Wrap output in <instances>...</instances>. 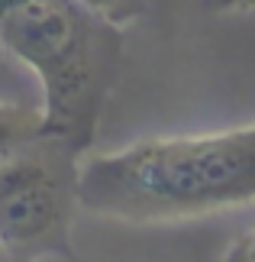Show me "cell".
I'll use <instances>...</instances> for the list:
<instances>
[{"instance_id": "6da1fadb", "label": "cell", "mask_w": 255, "mask_h": 262, "mask_svg": "<svg viewBox=\"0 0 255 262\" xmlns=\"http://www.w3.org/2000/svg\"><path fill=\"white\" fill-rule=\"evenodd\" d=\"M81 207L123 224H178L255 201V123L139 139L81 159Z\"/></svg>"}, {"instance_id": "7a4b0ae2", "label": "cell", "mask_w": 255, "mask_h": 262, "mask_svg": "<svg viewBox=\"0 0 255 262\" xmlns=\"http://www.w3.org/2000/svg\"><path fill=\"white\" fill-rule=\"evenodd\" d=\"M0 49L42 88V133L87 156L123 65V26L81 0H0Z\"/></svg>"}, {"instance_id": "3957f363", "label": "cell", "mask_w": 255, "mask_h": 262, "mask_svg": "<svg viewBox=\"0 0 255 262\" xmlns=\"http://www.w3.org/2000/svg\"><path fill=\"white\" fill-rule=\"evenodd\" d=\"M81 159L58 136H36L0 165V249L10 262H75Z\"/></svg>"}, {"instance_id": "277c9868", "label": "cell", "mask_w": 255, "mask_h": 262, "mask_svg": "<svg viewBox=\"0 0 255 262\" xmlns=\"http://www.w3.org/2000/svg\"><path fill=\"white\" fill-rule=\"evenodd\" d=\"M36 136H42V107L0 100V165L10 162Z\"/></svg>"}, {"instance_id": "5b68a950", "label": "cell", "mask_w": 255, "mask_h": 262, "mask_svg": "<svg viewBox=\"0 0 255 262\" xmlns=\"http://www.w3.org/2000/svg\"><path fill=\"white\" fill-rule=\"evenodd\" d=\"M81 4L90 7L94 13H100L104 19H110V23L129 26V23H136V19L146 13L149 0H81Z\"/></svg>"}, {"instance_id": "8992f818", "label": "cell", "mask_w": 255, "mask_h": 262, "mask_svg": "<svg viewBox=\"0 0 255 262\" xmlns=\"http://www.w3.org/2000/svg\"><path fill=\"white\" fill-rule=\"evenodd\" d=\"M223 262H255V230H246L242 236L233 239V246L226 249Z\"/></svg>"}, {"instance_id": "52a82bcc", "label": "cell", "mask_w": 255, "mask_h": 262, "mask_svg": "<svg viewBox=\"0 0 255 262\" xmlns=\"http://www.w3.org/2000/svg\"><path fill=\"white\" fill-rule=\"evenodd\" d=\"M207 10H217V13H233V10H246L255 13V0H203Z\"/></svg>"}, {"instance_id": "ba28073f", "label": "cell", "mask_w": 255, "mask_h": 262, "mask_svg": "<svg viewBox=\"0 0 255 262\" xmlns=\"http://www.w3.org/2000/svg\"><path fill=\"white\" fill-rule=\"evenodd\" d=\"M0 262H10V259H7V253H4V249H0Z\"/></svg>"}]
</instances>
